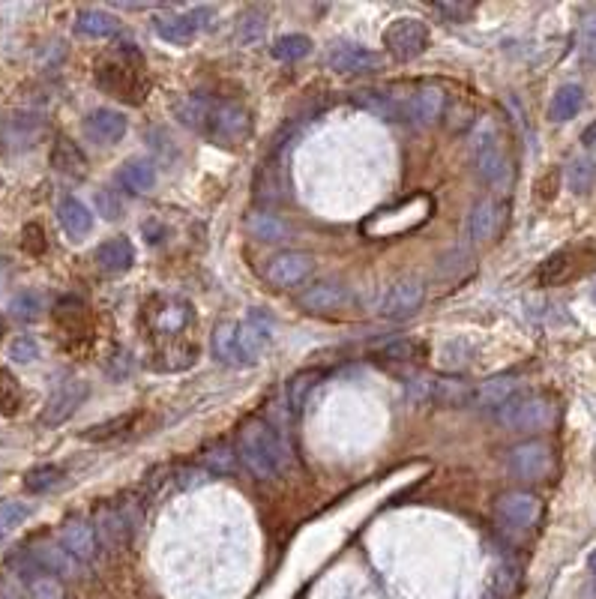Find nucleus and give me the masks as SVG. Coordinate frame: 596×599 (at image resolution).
Instances as JSON below:
<instances>
[{
	"mask_svg": "<svg viewBox=\"0 0 596 599\" xmlns=\"http://www.w3.org/2000/svg\"><path fill=\"white\" fill-rule=\"evenodd\" d=\"M171 108H174V117L186 129H192L216 144L231 147V144H243L252 135V114L246 105H240L234 99L186 93V96H177L171 102Z\"/></svg>",
	"mask_w": 596,
	"mask_h": 599,
	"instance_id": "nucleus-1",
	"label": "nucleus"
},
{
	"mask_svg": "<svg viewBox=\"0 0 596 599\" xmlns=\"http://www.w3.org/2000/svg\"><path fill=\"white\" fill-rule=\"evenodd\" d=\"M96 84L102 87V93H108L126 105H141L150 90V78H147L141 51L132 48L129 42H120L114 51H108L96 63Z\"/></svg>",
	"mask_w": 596,
	"mask_h": 599,
	"instance_id": "nucleus-2",
	"label": "nucleus"
},
{
	"mask_svg": "<svg viewBox=\"0 0 596 599\" xmlns=\"http://www.w3.org/2000/svg\"><path fill=\"white\" fill-rule=\"evenodd\" d=\"M237 459L258 480H273L288 465V447L279 432L264 420H249L237 432Z\"/></svg>",
	"mask_w": 596,
	"mask_h": 599,
	"instance_id": "nucleus-3",
	"label": "nucleus"
},
{
	"mask_svg": "<svg viewBox=\"0 0 596 599\" xmlns=\"http://www.w3.org/2000/svg\"><path fill=\"white\" fill-rule=\"evenodd\" d=\"M474 168L483 183L495 189H507L516 177L513 153L507 144V132L501 129L498 120H486L474 132Z\"/></svg>",
	"mask_w": 596,
	"mask_h": 599,
	"instance_id": "nucleus-4",
	"label": "nucleus"
},
{
	"mask_svg": "<svg viewBox=\"0 0 596 599\" xmlns=\"http://www.w3.org/2000/svg\"><path fill=\"white\" fill-rule=\"evenodd\" d=\"M435 213V198L420 192V195H411L393 207H384L378 213H372L366 222H363V234L372 237V240H390V237H405L411 231H417L420 225H426Z\"/></svg>",
	"mask_w": 596,
	"mask_h": 599,
	"instance_id": "nucleus-5",
	"label": "nucleus"
},
{
	"mask_svg": "<svg viewBox=\"0 0 596 599\" xmlns=\"http://www.w3.org/2000/svg\"><path fill=\"white\" fill-rule=\"evenodd\" d=\"M558 402L552 393H540V390H519L507 405L498 408V420L504 429L510 432H522V435H534V432H546L558 423Z\"/></svg>",
	"mask_w": 596,
	"mask_h": 599,
	"instance_id": "nucleus-6",
	"label": "nucleus"
},
{
	"mask_svg": "<svg viewBox=\"0 0 596 599\" xmlns=\"http://www.w3.org/2000/svg\"><path fill=\"white\" fill-rule=\"evenodd\" d=\"M596 267V240L585 237L576 240L558 252H552L540 267H537V282L543 288H558V285H570L576 279H585Z\"/></svg>",
	"mask_w": 596,
	"mask_h": 599,
	"instance_id": "nucleus-7",
	"label": "nucleus"
},
{
	"mask_svg": "<svg viewBox=\"0 0 596 599\" xmlns=\"http://www.w3.org/2000/svg\"><path fill=\"white\" fill-rule=\"evenodd\" d=\"M195 321V309L186 297L177 294H153L141 306V327L156 339H177Z\"/></svg>",
	"mask_w": 596,
	"mask_h": 599,
	"instance_id": "nucleus-8",
	"label": "nucleus"
},
{
	"mask_svg": "<svg viewBox=\"0 0 596 599\" xmlns=\"http://www.w3.org/2000/svg\"><path fill=\"white\" fill-rule=\"evenodd\" d=\"M408 393H411L414 402L465 408V405H471L474 384H468L465 378H456V375H411Z\"/></svg>",
	"mask_w": 596,
	"mask_h": 599,
	"instance_id": "nucleus-9",
	"label": "nucleus"
},
{
	"mask_svg": "<svg viewBox=\"0 0 596 599\" xmlns=\"http://www.w3.org/2000/svg\"><path fill=\"white\" fill-rule=\"evenodd\" d=\"M510 471L525 483H543L555 474V447L543 438L522 441L510 450Z\"/></svg>",
	"mask_w": 596,
	"mask_h": 599,
	"instance_id": "nucleus-10",
	"label": "nucleus"
},
{
	"mask_svg": "<svg viewBox=\"0 0 596 599\" xmlns=\"http://www.w3.org/2000/svg\"><path fill=\"white\" fill-rule=\"evenodd\" d=\"M507 216H510V204L504 198H483L465 219V228H462L465 243L486 246L498 240L501 231L507 228Z\"/></svg>",
	"mask_w": 596,
	"mask_h": 599,
	"instance_id": "nucleus-11",
	"label": "nucleus"
},
{
	"mask_svg": "<svg viewBox=\"0 0 596 599\" xmlns=\"http://www.w3.org/2000/svg\"><path fill=\"white\" fill-rule=\"evenodd\" d=\"M495 516L510 531H534L543 522V498L528 489L504 492L495 501Z\"/></svg>",
	"mask_w": 596,
	"mask_h": 599,
	"instance_id": "nucleus-12",
	"label": "nucleus"
},
{
	"mask_svg": "<svg viewBox=\"0 0 596 599\" xmlns=\"http://www.w3.org/2000/svg\"><path fill=\"white\" fill-rule=\"evenodd\" d=\"M447 105H450L447 90H441L438 84H423L399 102V117L426 129L447 114Z\"/></svg>",
	"mask_w": 596,
	"mask_h": 599,
	"instance_id": "nucleus-13",
	"label": "nucleus"
},
{
	"mask_svg": "<svg viewBox=\"0 0 596 599\" xmlns=\"http://www.w3.org/2000/svg\"><path fill=\"white\" fill-rule=\"evenodd\" d=\"M273 336H276V318L267 309H249V315L237 324L243 363L252 366L255 360H261V354L273 345Z\"/></svg>",
	"mask_w": 596,
	"mask_h": 599,
	"instance_id": "nucleus-14",
	"label": "nucleus"
},
{
	"mask_svg": "<svg viewBox=\"0 0 596 599\" xmlns=\"http://www.w3.org/2000/svg\"><path fill=\"white\" fill-rule=\"evenodd\" d=\"M90 396V387L87 381L81 378H66L60 387H54V393L45 399L42 411H39V426L45 429H54V426H63L69 417H75V411L84 405V399Z\"/></svg>",
	"mask_w": 596,
	"mask_h": 599,
	"instance_id": "nucleus-15",
	"label": "nucleus"
},
{
	"mask_svg": "<svg viewBox=\"0 0 596 599\" xmlns=\"http://www.w3.org/2000/svg\"><path fill=\"white\" fill-rule=\"evenodd\" d=\"M429 39H432L429 27L420 18H414V15L396 18L384 30V45H387V51L396 60H414V57H420L429 48Z\"/></svg>",
	"mask_w": 596,
	"mask_h": 599,
	"instance_id": "nucleus-16",
	"label": "nucleus"
},
{
	"mask_svg": "<svg viewBox=\"0 0 596 599\" xmlns=\"http://www.w3.org/2000/svg\"><path fill=\"white\" fill-rule=\"evenodd\" d=\"M423 300H426V285H423V279H417V276H402V279H396V282L387 288V294L381 297L378 312H381L384 318H390V321H405V318H411V315L420 312Z\"/></svg>",
	"mask_w": 596,
	"mask_h": 599,
	"instance_id": "nucleus-17",
	"label": "nucleus"
},
{
	"mask_svg": "<svg viewBox=\"0 0 596 599\" xmlns=\"http://www.w3.org/2000/svg\"><path fill=\"white\" fill-rule=\"evenodd\" d=\"M315 273V258L309 252H279L264 264V279L276 288H294L303 285L306 279H312Z\"/></svg>",
	"mask_w": 596,
	"mask_h": 599,
	"instance_id": "nucleus-18",
	"label": "nucleus"
},
{
	"mask_svg": "<svg viewBox=\"0 0 596 599\" xmlns=\"http://www.w3.org/2000/svg\"><path fill=\"white\" fill-rule=\"evenodd\" d=\"M93 531H96L99 546H108L114 552L126 549L129 537L135 534L132 525H129V519H126V513L120 510V504H111V501H105V504L96 507V513H93Z\"/></svg>",
	"mask_w": 596,
	"mask_h": 599,
	"instance_id": "nucleus-19",
	"label": "nucleus"
},
{
	"mask_svg": "<svg viewBox=\"0 0 596 599\" xmlns=\"http://www.w3.org/2000/svg\"><path fill=\"white\" fill-rule=\"evenodd\" d=\"M30 564L36 570H42V573H48L54 579H66V582L81 579V570H84V564L78 558H72L60 543H48V540L36 543L30 549Z\"/></svg>",
	"mask_w": 596,
	"mask_h": 599,
	"instance_id": "nucleus-20",
	"label": "nucleus"
},
{
	"mask_svg": "<svg viewBox=\"0 0 596 599\" xmlns=\"http://www.w3.org/2000/svg\"><path fill=\"white\" fill-rule=\"evenodd\" d=\"M60 546L78 558L81 564L93 561L99 555V540H96V531H93V522L87 519H78V516H69L63 525H60Z\"/></svg>",
	"mask_w": 596,
	"mask_h": 599,
	"instance_id": "nucleus-21",
	"label": "nucleus"
},
{
	"mask_svg": "<svg viewBox=\"0 0 596 599\" xmlns=\"http://www.w3.org/2000/svg\"><path fill=\"white\" fill-rule=\"evenodd\" d=\"M297 303L309 315H327V312L345 309L351 303V291L342 282H318V285L306 288Z\"/></svg>",
	"mask_w": 596,
	"mask_h": 599,
	"instance_id": "nucleus-22",
	"label": "nucleus"
},
{
	"mask_svg": "<svg viewBox=\"0 0 596 599\" xmlns=\"http://www.w3.org/2000/svg\"><path fill=\"white\" fill-rule=\"evenodd\" d=\"M330 66L342 75H369L381 69V57L363 45H336L330 51Z\"/></svg>",
	"mask_w": 596,
	"mask_h": 599,
	"instance_id": "nucleus-23",
	"label": "nucleus"
},
{
	"mask_svg": "<svg viewBox=\"0 0 596 599\" xmlns=\"http://www.w3.org/2000/svg\"><path fill=\"white\" fill-rule=\"evenodd\" d=\"M84 132L96 144H114L126 135V117L111 108H96L84 117Z\"/></svg>",
	"mask_w": 596,
	"mask_h": 599,
	"instance_id": "nucleus-24",
	"label": "nucleus"
},
{
	"mask_svg": "<svg viewBox=\"0 0 596 599\" xmlns=\"http://www.w3.org/2000/svg\"><path fill=\"white\" fill-rule=\"evenodd\" d=\"M516 393H519V378L516 375H495V378H486V381H480L474 387L471 405L474 408H501Z\"/></svg>",
	"mask_w": 596,
	"mask_h": 599,
	"instance_id": "nucleus-25",
	"label": "nucleus"
},
{
	"mask_svg": "<svg viewBox=\"0 0 596 599\" xmlns=\"http://www.w3.org/2000/svg\"><path fill=\"white\" fill-rule=\"evenodd\" d=\"M198 357V348L195 345H180V342H168V345H159L150 357H147V366L153 372H180V369H189Z\"/></svg>",
	"mask_w": 596,
	"mask_h": 599,
	"instance_id": "nucleus-26",
	"label": "nucleus"
},
{
	"mask_svg": "<svg viewBox=\"0 0 596 599\" xmlns=\"http://www.w3.org/2000/svg\"><path fill=\"white\" fill-rule=\"evenodd\" d=\"M57 219H60L63 231H66L72 240L87 237L90 228H93V213L87 210L84 201H78V198H72V195L60 198V204H57Z\"/></svg>",
	"mask_w": 596,
	"mask_h": 599,
	"instance_id": "nucleus-27",
	"label": "nucleus"
},
{
	"mask_svg": "<svg viewBox=\"0 0 596 599\" xmlns=\"http://www.w3.org/2000/svg\"><path fill=\"white\" fill-rule=\"evenodd\" d=\"M96 264L105 273H126L135 264V246L129 237H111L96 249Z\"/></svg>",
	"mask_w": 596,
	"mask_h": 599,
	"instance_id": "nucleus-28",
	"label": "nucleus"
},
{
	"mask_svg": "<svg viewBox=\"0 0 596 599\" xmlns=\"http://www.w3.org/2000/svg\"><path fill=\"white\" fill-rule=\"evenodd\" d=\"M39 135H42V120L33 114H15L3 126V141L9 150H27L39 141Z\"/></svg>",
	"mask_w": 596,
	"mask_h": 599,
	"instance_id": "nucleus-29",
	"label": "nucleus"
},
{
	"mask_svg": "<svg viewBox=\"0 0 596 599\" xmlns=\"http://www.w3.org/2000/svg\"><path fill=\"white\" fill-rule=\"evenodd\" d=\"M51 165H54V171H60L66 177H84L87 174V156L81 153V147L72 138H57L54 141Z\"/></svg>",
	"mask_w": 596,
	"mask_h": 599,
	"instance_id": "nucleus-30",
	"label": "nucleus"
},
{
	"mask_svg": "<svg viewBox=\"0 0 596 599\" xmlns=\"http://www.w3.org/2000/svg\"><path fill=\"white\" fill-rule=\"evenodd\" d=\"M213 354L222 366H246L243 363V354H240V342H237V324L234 321H222L216 324L213 330Z\"/></svg>",
	"mask_w": 596,
	"mask_h": 599,
	"instance_id": "nucleus-31",
	"label": "nucleus"
},
{
	"mask_svg": "<svg viewBox=\"0 0 596 599\" xmlns=\"http://www.w3.org/2000/svg\"><path fill=\"white\" fill-rule=\"evenodd\" d=\"M153 27H156V33L165 42H174V45H183V42H189L198 33L195 15H183V12H165V15H159Z\"/></svg>",
	"mask_w": 596,
	"mask_h": 599,
	"instance_id": "nucleus-32",
	"label": "nucleus"
},
{
	"mask_svg": "<svg viewBox=\"0 0 596 599\" xmlns=\"http://www.w3.org/2000/svg\"><path fill=\"white\" fill-rule=\"evenodd\" d=\"M246 225H249V231H252L258 240H264V243H276V240H288V237H291V225H288L282 216L267 213V210H255V213L246 219Z\"/></svg>",
	"mask_w": 596,
	"mask_h": 599,
	"instance_id": "nucleus-33",
	"label": "nucleus"
},
{
	"mask_svg": "<svg viewBox=\"0 0 596 599\" xmlns=\"http://www.w3.org/2000/svg\"><path fill=\"white\" fill-rule=\"evenodd\" d=\"M585 105V90L579 84H564L555 96H552V105H549V117L555 123H564V120H573Z\"/></svg>",
	"mask_w": 596,
	"mask_h": 599,
	"instance_id": "nucleus-34",
	"label": "nucleus"
},
{
	"mask_svg": "<svg viewBox=\"0 0 596 599\" xmlns=\"http://www.w3.org/2000/svg\"><path fill=\"white\" fill-rule=\"evenodd\" d=\"M120 183H123L129 192L144 195V192H150L153 183H156V165L147 162V159H129V162L120 168Z\"/></svg>",
	"mask_w": 596,
	"mask_h": 599,
	"instance_id": "nucleus-35",
	"label": "nucleus"
},
{
	"mask_svg": "<svg viewBox=\"0 0 596 599\" xmlns=\"http://www.w3.org/2000/svg\"><path fill=\"white\" fill-rule=\"evenodd\" d=\"M117 30V21L102 12V9H81L75 15V33L78 36H87V39H102V36H111Z\"/></svg>",
	"mask_w": 596,
	"mask_h": 599,
	"instance_id": "nucleus-36",
	"label": "nucleus"
},
{
	"mask_svg": "<svg viewBox=\"0 0 596 599\" xmlns=\"http://www.w3.org/2000/svg\"><path fill=\"white\" fill-rule=\"evenodd\" d=\"M324 378V372L321 369H306V372H300V375H294L291 381H288V408L294 411V414H300L303 411V405H306V399H309V393L318 387V381Z\"/></svg>",
	"mask_w": 596,
	"mask_h": 599,
	"instance_id": "nucleus-37",
	"label": "nucleus"
},
{
	"mask_svg": "<svg viewBox=\"0 0 596 599\" xmlns=\"http://www.w3.org/2000/svg\"><path fill=\"white\" fill-rule=\"evenodd\" d=\"M270 54L282 63H294V60H303L312 54V39L303 36V33H285L276 39V45L270 48Z\"/></svg>",
	"mask_w": 596,
	"mask_h": 599,
	"instance_id": "nucleus-38",
	"label": "nucleus"
},
{
	"mask_svg": "<svg viewBox=\"0 0 596 599\" xmlns=\"http://www.w3.org/2000/svg\"><path fill=\"white\" fill-rule=\"evenodd\" d=\"M567 183L576 195H588L596 186V159L591 156H576L567 165Z\"/></svg>",
	"mask_w": 596,
	"mask_h": 599,
	"instance_id": "nucleus-39",
	"label": "nucleus"
},
{
	"mask_svg": "<svg viewBox=\"0 0 596 599\" xmlns=\"http://www.w3.org/2000/svg\"><path fill=\"white\" fill-rule=\"evenodd\" d=\"M54 321L63 330H69V333H84V327H87V306L78 297L60 300L57 309H54Z\"/></svg>",
	"mask_w": 596,
	"mask_h": 599,
	"instance_id": "nucleus-40",
	"label": "nucleus"
},
{
	"mask_svg": "<svg viewBox=\"0 0 596 599\" xmlns=\"http://www.w3.org/2000/svg\"><path fill=\"white\" fill-rule=\"evenodd\" d=\"M426 354H429V345L420 339H396L381 348V357L393 363H417V360H426Z\"/></svg>",
	"mask_w": 596,
	"mask_h": 599,
	"instance_id": "nucleus-41",
	"label": "nucleus"
},
{
	"mask_svg": "<svg viewBox=\"0 0 596 599\" xmlns=\"http://www.w3.org/2000/svg\"><path fill=\"white\" fill-rule=\"evenodd\" d=\"M60 480H63V468H57V465H36V468H30V471L24 474V489H27L30 495H45V492H51Z\"/></svg>",
	"mask_w": 596,
	"mask_h": 599,
	"instance_id": "nucleus-42",
	"label": "nucleus"
},
{
	"mask_svg": "<svg viewBox=\"0 0 596 599\" xmlns=\"http://www.w3.org/2000/svg\"><path fill=\"white\" fill-rule=\"evenodd\" d=\"M24 582H27V591H30V597L33 599H63V585H60V579H54V576L36 570L33 564H30V570L24 573Z\"/></svg>",
	"mask_w": 596,
	"mask_h": 599,
	"instance_id": "nucleus-43",
	"label": "nucleus"
},
{
	"mask_svg": "<svg viewBox=\"0 0 596 599\" xmlns=\"http://www.w3.org/2000/svg\"><path fill=\"white\" fill-rule=\"evenodd\" d=\"M135 420H138V414L129 411V414H120V417H114V420H108V423H99V426L87 429L81 438H84V441H111V438L126 435V432L135 426Z\"/></svg>",
	"mask_w": 596,
	"mask_h": 599,
	"instance_id": "nucleus-44",
	"label": "nucleus"
},
{
	"mask_svg": "<svg viewBox=\"0 0 596 599\" xmlns=\"http://www.w3.org/2000/svg\"><path fill=\"white\" fill-rule=\"evenodd\" d=\"M21 402H24L21 384L15 381V375L9 369L0 366V414L3 417H15L21 411Z\"/></svg>",
	"mask_w": 596,
	"mask_h": 599,
	"instance_id": "nucleus-45",
	"label": "nucleus"
},
{
	"mask_svg": "<svg viewBox=\"0 0 596 599\" xmlns=\"http://www.w3.org/2000/svg\"><path fill=\"white\" fill-rule=\"evenodd\" d=\"M9 312H12L15 321H24V324L36 321V318L42 315V294H36V291H21V294H15L12 303H9Z\"/></svg>",
	"mask_w": 596,
	"mask_h": 599,
	"instance_id": "nucleus-46",
	"label": "nucleus"
},
{
	"mask_svg": "<svg viewBox=\"0 0 596 599\" xmlns=\"http://www.w3.org/2000/svg\"><path fill=\"white\" fill-rule=\"evenodd\" d=\"M204 465H207V471L231 474L237 468V450L231 444H213L210 450H204Z\"/></svg>",
	"mask_w": 596,
	"mask_h": 599,
	"instance_id": "nucleus-47",
	"label": "nucleus"
},
{
	"mask_svg": "<svg viewBox=\"0 0 596 599\" xmlns=\"http://www.w3.org/2000/svg\"><path fill=\"white\" fill-rule=\"evenodd\" d=\"M39 357V342L33 339V336H15L12 342H9V360L12 363H33Z\"/></svg>",
	"mask_w": 596,
	"mask_h": 599,
	"instance_id": "nucleus-48",
	"label": "nucleus"
},
{
	"mask_svg": "<svg viewBox=\"0 0 596 599\" xmlns=\"http://www.w3.org/2000/svg\"><path fill=\"white\" fill-rule=\"evenodd\" d=\"M27 516H30V507H27V504H18V501H0V537H3L6 531H12L15 525H21Z\"/></svg>",
	"mask_w": 596,
	"mask_h": 599,
	"instance_id": "nucleus-49",
	"label": "nucleus"
},
{
	"mask_svg": "<svg viewBox=\"0 0 596 599\" xmlns=\"http://www.w3.org/2000/svg\"><path fill=\"white\" fill-rule=\"evenodd\" d=\"M432 9L441 15V18H447V21H468L471 15H474V3H462V0H444V3H432Z\"/></svg>",
	"mask_w": 596,
	"mask_h": 599,
	"instance_id": "nucleus-50",
	"label": "nucleus"
},
{
	"mask_svg": "<svg viewBox=\"0 0 596 599\" xmlns=\"http://www.w3.org/2000/svg\"><path fill=\"white\" fill-rule=\"evenodd\" d=\"M582 54L596 66V9H591L582 21Z\"/></svg>",
	"mask_w": 596,
	"mask_h": 599,
	"instance_id": "nucleus-51",
	"label": "nucleus"
},
{
	"mask_svg": "<svg viewBox=\"0 0 596 599\" xmlns=\"http://www.w3.org/2000/svg\"><path fill=\"white\" fill-rule=\"evenodd\" d=\"M21 246H24L30 255H39V252L45 249V234H42V228H39V225H27V228H24Z\"/></svg>",
	"mask_w": 596,
	"mask_h": 599,
	"instance_id": "nucleus-52",
	"label": "nucleus"
},
{
	"mask_svg": "<svg viewBox=\"0 0 596 599\" xmlns=\"http://www.w3.org/2000/svg\"><path fill=\"white\" fill-rule=\"evenodd\" d=\"M558 195V171H549L546 174V180L540 177V183H537V198H543V201H552Z\"/></svg>",
	"mask_w": 596,
	"mask_h": 599,
	"instance_id": "nucleus-53",
	"label": "nucleus"
},
{
	"mask_svg": "<svg viewBox=\"0 0 596 599\" xmlns=\"http://www.w3.org/2000/svg\"><path fill=\"white\" fill-rule=\"evenodd\" d=\"M99 204H102V216L105 219H120V201L117 198H108V192H99Z\"/></svg>",
	"mask_w": 596,
	"mask_h": 599,
	"instance_id": "nucleus-54",
	"label": "nucleus"
},
{
	"mask_svg": "<svg viewBox=\"0 0 596 599\" xmlns=\"http://www.w3.org/2000/svg\"><path fill=\"white\" fill-rule=\"evenodd\" d=\"M582 141H585V147H588V150H596V123H594V126H588V129H585Z\"/></svg>",
	"mask_w": 596,
	"mask_h": 599,
	"instance_id": "nucleus-55",
	"label": "nucleus"
},
{
	"mask_svg": "<svg viewBox=\"0 0 596 599\" xmlns=\"http://www.w3.org/2000/svg\"><path fill=\"white\" fill-rule=\"evenodd\" d=\"M588 567H591V573H594V576H596V552H594V555H591V558H588Z\"/></svg>",
	"mask_w": 596,
	"mask_h": 599,
	"instance_id": "nucleus-56",
	"label": "nucleus"
},
{
	"mask_svg": "<svg viewBox=\"0 0 596 599\" xmlns=\"http://www.w3.org/2000/svg\"><path fill=\"white\" fill-rule=\"evenodd\" d=\"M0 339H3V321H0Z\"/></svg>",
	"mask_w": 596,
	"mask_h": 599,
	"instance_id": "nucleus-57",
	"label": "nucleus"
},
{
	"mask_svg": "<svg viewBox=\"0 0 596 599\" xmlns=\"http://www.w3.org/2000/svg\"><path fill=\"white\" fill-rule=\"evenodd\" d=\"M591 297H594V303H596V285H594V291H591Z\"/></svg>",
	"mask_w": 596,
	"mask_h": 599,
	"instance_id": "nucleus-58",
	"label": "nucleus"
}]
</instances>
